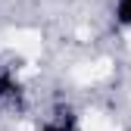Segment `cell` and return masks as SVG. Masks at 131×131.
Returning a JSON list of instances; mask_svg holds the SVG:
<instances>
[{
	"instance_id": "1",
	"label": "cell",
	"mask_w": 131,
	"mask_h": 131,
	"mask_svg": "<svg viewBox=\"0 0 131 131\" xmlns=\"http://www.w3.org/2000/svg\"><path fill=\"white\" fill-rule=\"evenodd\" d=\"M112 16H116V22H119L122 28H131V0H116Z\"/></svg>"
},
{
	"instance_id": "2",
	"label": "cell",
	"mask_w": 131,
	"mask_h": 131,
	"mask_svg": "<svg viewBox=\"0 0 131 131\" xmlns=\"http://www.w3.org/2000/svg\"><path fill=\"white\" fill-rule=\"evenodd\" d=\"M41 131H69V128H66V125H44Z\"/></svg>"
}]
</instances>
